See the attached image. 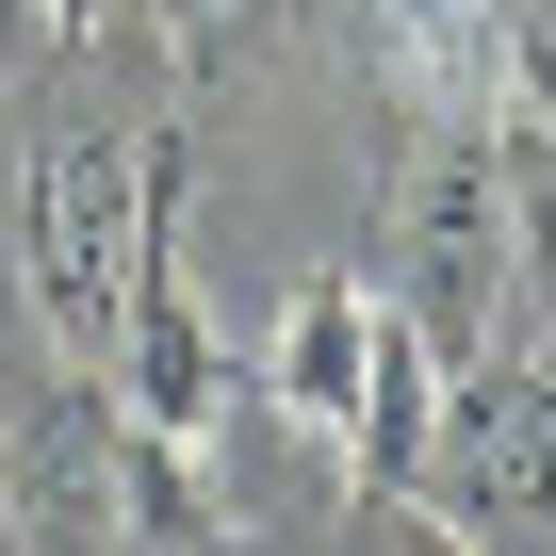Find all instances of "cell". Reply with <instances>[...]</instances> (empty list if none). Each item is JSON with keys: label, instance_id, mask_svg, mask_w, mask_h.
<instances>
[{"label": "cell", "instance_id": "1", "mask_svg": "<svg viewBox=\"0 0 556 556\" xmlns=\"http://www.w3.org/2000/svg\"><path fill=\"white\" fill-rule=\"evenodd\" d=\"M540 458H556V377L540 361H442L426 442H409V507L458 523L475 556H540Z\"/></svg>", "mask_w": 556, "mask_h": 556}, {"label": "cell", "instance_id": "2", "mask_svg": "<svg viewBox=\"0 0 556 556\" xmlns=\"http://www.w3.org/2000/svg\"><path fill=\"white\" fill-rule=\"evenodd\" d=\"M17 262H34V312L50 344L99 377L115 344V295H131V262H148V131H50L34 148V197H17Z\"/></svg>", "mask_w": 556, "mask_h": 556}, {"label": "cell", "instance_id": "3", "mask_svg": "<svg viewBox=\"0 0 556 556\" xmlns=\"http://www.w3.org/2000/svg\"><path fill=\"white\" fill-rule=\"evenodd\" d=\"M523 245H540V197H507V148H491V131H442V148L409 164V295H393V328H409L426 361H491Z\"/></svg>", "mask_w": 556, "mask_h": 556}, {"label": "cell", "instance_id": "4", "mask_svg": "<svg viewBox=\"0 0 556 556\" xmlns=\"http://www.w3.org/2000/svg\"><path fill=\"white\" fill-rule=\"evenodd\" d=\"M0 507H17L34 556H115V393L66 377L17 442H0Z\"/></svg>", "mask_w": 556, "mask_h": 556}, {"label": "cell", "instance_id": "5", "mask_svg": "<svg viewBox=\"0 0 556 556\" xmlns=\"http://www.w3.org/2000/svg\"><path fill=\"white\" fill-rule=\"evenodd\" d=\"M361 377H377V278H312V295L278 312V344H262V409L295 426L312 458H344Z\"/></svg>", "mask_w": 556, "mask_h": 556}, {"label": "cell", "instance_id": "6", "mask_svg": "<svg viewBox=\"0 0 556 556\" xmlns=\"http://www.w3.org/2000/svg\"><path fill=\"white\" fill-rule=\"evenodd\" d=\"M115 556H229V491H213L197 442L115 426Z\"/></svg>", "mask_w": 556, "mask_h": 556}, {"label": "cell", "instance_id": "7", "mask_svg": "<svg viewBox=\"0 0 556 556\" xmlns=\"http://www.w3.org/2000/svg\"><path fill=\"white\" fill-rule=\"evenodd\" d=\"M361 556H475V540H458V523H426L409 491H377V507H361Z\"/></svg>", "mask_w": 556, "mask_h": 556}, {"label": "cell", "instance_id": "8", "mask_svg": "<svg viewBox=\"0 0 556 556\" xmlns=\"http://www.w3.org/2000/svg\"><path fill=\"white\" fill-rule=\"evenodd\" d=\"M245 17H262V0H164V34H180V66H213V50L245 34Z\"/></svg>", "mask_w": 556, "mask_h": 556}, {"label": "cell", "instance_id": "9", "mask_svg": "<svg viewBox=\"0 0 556 556\" xmlns=\"http://www.w3.org/2000/svg\"><path fill=\"white\" fill-rule=\"evenodd\" d=\"M115 17V0H34V34H99Z\"/></svg>", "mask_w": 556, "mask_h": 556}]
</instances>
